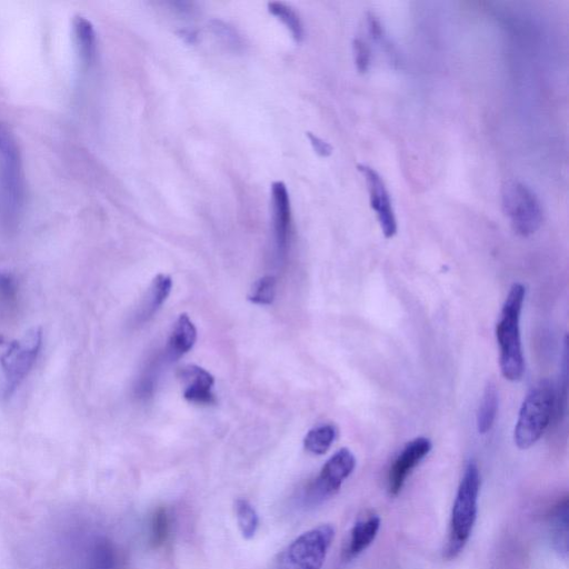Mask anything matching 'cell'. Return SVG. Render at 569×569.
I'll return each instance as SVG.
<instances>
[{"label":"cell","instance_id":"6da1fadb","mask_svg":"<svg viewBox=\"0 0 569 569\" xmlns=\"http://www.w3.org/2000/svg\"><path fill=\"white\" fill-rule=\"evenodd\" d=\"M25 202L21 152L11 129L0 123V225L6 232L16 229Z\"/></svg>","mask_w":569,"mask_h":569},{"label":"cell","instance_id":"7a4b0ae2","mask_svg":"<svg viewBox=\"0 0 569 569\" xmlns=\"http://www.w3.org/2000/svg\"><path fill=\"white\" fill-rule=\"evenodd\" d=\"M525 296L526 289L522 284L512 286L496 326V338L501 352L499 366L504 378L509 382L521 381L525 372L521 338V315Z\"/></svg>","mask_w":569,"mask_h":569},{"label":"cell","instance_id":"3957f363","mask_svg":"<svg viewBox=\"0 0 569 569\" xmlns=\"http://www.w3.org/2000/svg\"><path fill=\"white\" fill-rule=\"evenodd\" d=\"M481 491V474L476 463L466 466L452 512L446 557H457L462 553L473 533L478 511V496Z\"/></svg>","mask_w":569,"mask_h":569},{"label":"cell","instance_id":"277c9868","mask_svg":"<svg viewBox=\"0 0 569 569\" xmlns=\"http://www.w3.org/2000/svg\"><path fill=\"white\" fill-rule=\"evenodd\" d=\"M555 399L556 393L549 381L539 382L529 391L515 426L514 441L518 448H531L541 439L551 424Z\"/></svg>","mask_w":569,"mask_h":569},{"label":"cell","instance_id":"5b68a950","mask_svg":"<svg viewBox=\"0 0 569 569\" xmlns=\"http://www.w3.org/2000/svg\"><path fill=\"white\" fill-rule=\"evenodd\" d=\"M502 205L504 214L517 235L529 237L542 227V204L526 184L514 179L506 182L502 189Z\"/></svg>","mask_w":569,"mask_h":569},{"label":"cell","instance_id":"8992f818","mask_svg":"<svg viewBox=\"0 0 569 569\" xmlns=\"http://www.w3.org/2000/svg\"><path fill=\"white\" fill-rule=\"evenodd\" d=\"M43 345L41 328H33L21 339L5 345L0 366L5 377V396L11 397L21 386L37 362Z\"/></svg>","mask_w":569,"mask_h":569},{"label":"cell","instance_id":"52a82bcc","mask_svg":"<svg viewBox=\"0 0 569 569\" xmlns=\"http://www.w3.org/2000/svg\"><path fill=\"white\" fill-rule=\"evenodd\" d=\"M334 538L335 528L332 525L311 529L288 546L278 569H322Z\"/></svg>","mask_w":569,"mask_h":569},{"label":"cell","instance_id":"ba28073f","mask_svg":"<svg viewBox=\"0 0 569 569\" xmlns=\"http://www.w3.org/2000/svg\"><path fill=\"white\" fill-rule=\"evenodd\" d=\"M355 467L356 458L354 454L348 448L339 449L328 459L321 474L307 488L306 502L311 505H318L336 495L346 479L352 475Z\"/></svg>","mask_w":569,"mask_h":569},{"label":"cell","instance_id":"9c48e42d","mask_svg":"<svg viewBox=\"0 0 569 569\" xmlns=\"http://www.w3.org/2000/svg\"><path fill=\"white\" fill-rule=\"evenodd\" d=\"M357 168L365 178L369 201L377 215L383 234L386 238H393L397 233V221L391 195L387 191L382 176L374 168L365 164H359Z\"/></svg>","mask_w":569,"mask_h":569},{"label":"cell","instance_id":"30bf717a","mask_svg":"<svg viewBox=\"0 0 569 569\" xmlns=\"http://www.w3.org/2000/svg\"><path fill=\"white\" fill-rule=\"evenodd\" d=\"M433 444L426 437L415 438L408 443L401 454L396 458L388 475V492L392 496L401 493L406 479L423 459L431 453Z\"/></svg>","mask_w":569,"mask_h":569},{"label":"cell","instance_id":"8fae6325","mask_svg":"<svg viewBox=\"0 0 569 569\" xmlns=\"http://www.w3.org/2000/svg\"><path fill=\"white\" fill-rule=\"evenodd\" d=\"M272 211L277 254L284 259L288 253L291 234V199L282 182H276L272 186Z\"/></svg>","mask_w":569,"mask_h":569},{"label":"cell","instance_id":"7c38bea8","mask_svg":"<svg viewBox=\"0 0 569 569\" xmlns=\"http://www.w3.org/2000/svg\"><path fill=\"white\" fill-rule=\"evenodd\" d=\"M178 377L186 384L184 397L188 402L197 405H212L216 399L212 393L214 377L204 368L188 365L179 371Z\"/></svg>","mask_w":569,"mask_h":569},{"label":"cell","instance_id":"4fadbf2b","mask_svg":"<svg viewBox=\"0 0 569 569\" xmlns=\"http://www.w3.org/2000/svg\"><path fill=\"white\" fill-rule=\"evenodd\" d=\"M381 528V518L372 514L366 518L359 519L352 529L351 539L345 551L347 559L361 555L373 544Z\"/></svg>","mask_w":569,"mask_h":569},{"label":"cell","instance_id":"5bb4252c","mask_svg":"<svg viewBox=\"0 0 569 569\" xmlns=\"http://www.w3.org/2000/svg\"><path fill=\"white\" fill-rule=\"evenodd\" d=\"M197 339L196 327L191 318L182 314L177 319L171 337H169L166 356L169 359H178L187 354L194 347Z\"/></svg>","mask_w":569,"mask_h":569},{"label":"cell","instance_id":"9a60e30c","mask_svg":"<svg viewBox=\"0 0 569 569\" xmlns=\"http://www.w3.org/2000/svg\"><path fill=\"white\" fill-rule=\"evenodd\" d=\"M172 287L173 281L171 277L163 274L156 276L151 288H149L146 301L136 316L138 323L149 321L158 312V309L163 306L167 297L171 294Z\"/></svg>","mask_w":569,"mask_h":569},{"label":"cell","instance_id":"2e32d148","mask_svg":"<svg viewBox=\"0 0 569 569\" xmlns=\"http://www.w3.org/2000/svg\"><path fill=\"white\" fill-rule=\"evenodd\" d=\"M74 34L84 65L89 66L94 62L96 55V32L91 21L83 16H75L73 22Z\"/></svg>","mask_w":569,"mask_h":569},{"label":"cell","instance_id":"e0dca14e","mask_svg":"<svg viewBox=\"0 0 569 569\" xmlns=\"http://www.w3.org/2000/svg\"><path fill=\"white\" fill-rule=\"evenodd\" d=\"M499 407L497 387L489 382L485 387L481 405L477 412V429L479 434H487L493 428Z\"/></svg>","mask_w":569,"mask_h":569},{"label":"cell","instance_id":"ac0fdd59","mask_svg":"<svg viewBox=\"0 0 569 569\" xmlns=\"http://www.w3.org/2000/svg\"><path fill=\"white\" fill-rule=\"evenodd\" d=\"M568 498L559 502L551 516V535L556 551L567 556L568 554Z\"/></svg>","mask_w":569,"mask_h":569},{"label":"cell","instance_id":"d6986e66","mask_svg":"<svg viewBox=\"0 0 569 569\" xmlns=\"http://www.w3.org/2000/svg\"><path fill=\"white\" fill-rule=\"evenodd\" d=\"M337 436L333 425H322L309 431L304 439V446L309 453L324 455L335 442Z\"/></svg>","mask_w":569,"mask_h":569},{"label":"cell","instance_id":"ffe728a7","mask_svg":"<svg viewBox=\"0 0 569 569\" xmlns=\"http://www.w3.org/2000/svg\"><path fill=\"white\" fill-rule=\"evenodd\" d=\"M269 13L274 15L283 22L288 31L291 32L297 43H301L304 39V26L301 18L297 15L292 7L284 3L273 2L268 4Z\"/></svg>","mask_w":569,"mask_h":569},{"label":"cell","instance_id":"44dd1931","mask_svg":"<svg viewBox=\"0 0 569 569\" xmlns=\"http://www.w3.org/2000/svg\"><path fill=\"white\" fill-rule=\"evenodd\" d=\"M235 509L238 526L244 538H253L259 526V518L255 508L246 499H238Z\"/></svg>","mask_w":569,"mask_h":569},{"label":"cell","instance_id":"7402d4cb","mask_svg":"<svg viewBox=\"0 0 569 569\" xmlns=\"http://www.w3.org/2000/svg\"><path fill=\"white\" fill-rule=\"evenodd\" d=\"M171 533V517L165 507L156 509L151 525V545L153 548L162 547Z\"/></svg>","mask_w":569,"mask_h":569},{"label":"cell","instance_id":"603a6c76","mask_svg":"<svg viewBox=\"0 0 569 569\" xmlns=\"http://www.w3.org/2000/svg\"><path fill=\"white\" fill-rule=\"evenodd\" d=\"M276 295V278L265 276L255 283L249 301L257 305H272Z\"/></svg>","mask_w":569,"mask_h":569},{"label":"cell","instance_id":"cb8c5ba5","mask_svg":"<svg viewBox=\"0 0 569 569\" xmlns=\"http://www.w3.org/2000/svg\"><path fill=\"white\" fill-rule=\"evenodd\" d=\"M18 297V283L11 273L0 271V304L12 306Z\"/></svg>","mask_w":569,"mask_h":569},{"label":"cell","instance_id":"d4e9b609","mask_svg":"<svg viewBox=\"0 0 569 569\" xmlns=\"http://www.w3.org/2000/svg\"><path fill=\"white\" fill-rule=\"evenodd\" d=\"M354 62L357 71L366 74L372 65L371 48L362 38H355L353 43Z\"/></svg>","mask_w":569,"mask_h":569},{"label":"cell","instance_id":"484cf974","mask_svg":"<svg viewBox=\"0 0 569 569\" xmlns=\"http://www.w3.org/2000/svg\"><path fill=\"white\" fill-rule=\"evenodd\" d=\"M367 26L369 35H371L374 42L381 43L383 45L387 44L384 26L375 14H367Z\"/></svg>","mask_w":569,"mask_h":569},{"label":"cell","instance_id":"4316f807","mask_svg":"<svg viewBox=\"0 0 569 569\" xmlns=\"http://www.w3.org/2000/svg\"><path fill=\"white\" fill-rule=\"evenodd\" d=\"M307 137L317 155L321 157H328L332 155L333 147L331 144L325 142L324 139L319 138L313 133H307Z\"/></svg>","mask_w":569,"mask_h":569}]
</instances>
